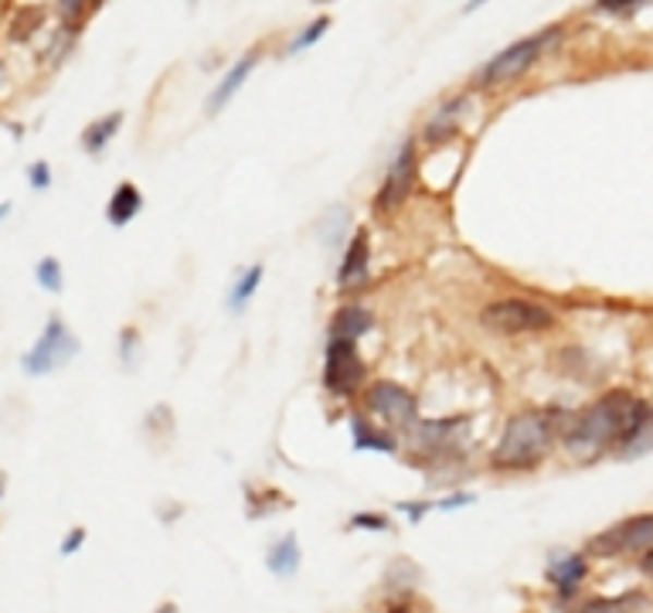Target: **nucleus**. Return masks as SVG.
<instances>
[{"label":"nucleus","mask_w":653,"mask_h":613,"mask_svg":"<svg viewBox=\"0 0 653 613\" xmlns=\"http://www.w3.org/2000/svg\"><path fill=\"white\" fill-rule=\"evenodd\" d=\"M324 385L334 396H354L364 385V361L354 338H330L324 361Z\"/></svg>","instance_id":"7"},{"label":"nucleus","mask_w":653,"mask_h":613,"mask_svg":"<svg viewBox=\"0 0 653 613\" xmlns=\"http://www.w3.org/2000/svg\"><path fill=\"white\" fill-rule=\"evenodd\" d=\"M555 412L545 409H528L518 412L500 433V443L491 457L497 470H531L545 460L552 440H555Z\"/></svg>","instance_id":"2"},{"label":"nucleus","mask_w":653,"mask_h":613,"mask_svg":"<svg viewBox=\"0 0 653 613\" xmlns=\"http://www.w3.org/2000/svg\"><path fill=\"white\" fill-rule=\"evenodd\" d=\"M480 4H484V0H470V4H467V14H470L473 8H480Z\"/></svg>","instance_id":"33"},{"label":"nucleus","mask_w":653,"mask_h":613,"mask_svg":"<svg viewBox=\"0 0 653 613\" xmlns=\"http://www.w3.org/2000/svg\"><path fill=\"white\" fill-rule=\"evenodd\" d=\"M561 440L576 457H595L613 447L633 457L653 443V409L633 393L616 388L572 416L561 430Z\"/></svg>","instance_id":"1"},{"label":"nucleus","mask_w":653,"mask_h":613,"mask_svg":"<svg viewBox=\"0 0 653 613\" xmlns=\"http://www.w3.org/2000/svg\"><path fill=\"white\" fill-rule=\"evenodd\" d=\"M364 406L367 412L382 416L385 423L391 426H402V430H412L419 423V402L415 396L409 393L406 385L391 382V378H378L364 388Z\"/></svg>","instance_id":"6"},{"label":"nucleus","mask_w":653,"mask_h":613,"mask_svg":"<svg viewBox=\"0 0 653 613\" xmlns=\"http://www.w3.org/2000/svg\"><path fill=\"white\" fill-rule=\"evenodd\" d=\"M120 127H123V113H109V117L89 123V127H85V133H82V147L89 154H102L106 144L120 133Z\"/></svg>","instance_id":"16"},{"label":"nucleus","mask_w":653,"mask_h":613,"mask_svg":"<svg viewBox=\"0 0 653 613\" xmlns=\"http://www.w3.org/2000/svg\"><path fill=\"white\" fill-rule=\"evenodd\" d=\"M653 545V515H633L619 521L609 532L595 536L589 542V552L595 555H622V552H646Z\"/></svg>","instance_id":"9"},{"label":"nucleus","mask_w":653,"mask_h":613,"mask_svg":"<svg viewBox=\"0 0 653 613\" xmlns=\"http://www.w3.org/2000/svg\"><path fill=\"white\" fill-rule=\"evenodd\" d=\"M0 79H4V65H0Z\"/></svg>","instance_id":"35"},{"label":"nucleus","mask_w":653,"mask_h":613,"mask_svg":"<svg viewBox=\"0 0 653 613\" xmlns=\"http://www.w3.org/2000/svg\"><path fill=\"white\" fill-rule=\"evenodd\" d=\"M82 542H85V528H72V536L62 542V555H72V552H78V549H82Z\"/></svg>","instance_id":"29"},{"label":"nucleus","mask_w":653,"mask_h":613,"mask_svg":"<svg viewBox=\"0 0 653 613\" xmlns=\"http://www.w3.org/2000/svg\"><path fill=\"white\" fill-rule=\"evenodd\" d=\"M263 263L259 266H249L242 276H239V284L232 287V293H229V306H232V311H242V306L252 300V293L255 290H259V284H263Z\"/></svg>","instance_id":"19"},{"label":"nucleus","mask_w":653,"mask_h":613,"mask_svg":"<svg viewBox=\"0 0 653 613\" xmlns=\"http://www.w3.org/2000/svg\"><path fill=\"white\" fill-rule=\"evenodd\" d=\"M4 491H8V473H0V497H4Z\"/></svg>","instance_id":"31"},{"label":"nucleus","mask_w":653,"mask_h":613,"mask_svg":"<svg viewBox=\"0 0 653 613\" xmlns=\"http://www.w3.org/2000/svg\"><path fill=\"white\" fill-rule=\"evenodd\" d=\"M93 11V0H59V14L65 21V27H78Z\"/></svg>","instance_id":"23"},{"label":"nucleus","mask_w":653,"mask_h":613,"mask_svg":"<svg viewBox=\"0 0 653 613\" xmlns=\"http://www.w3.org/2000/svg\"><path fill=\"white\" fill-rule=\"evenodd\" d=\"M78 354V341L75 334L65 327L62 317H51L41 330V338L35 341V348L21 358V365L27 375H48L55 369H62L65 361H72Z\"/></svg>","instance_id":"5"},{"label":"nucleus","mask_w":653,"mask_h":613,"mask_svg":"<svg viewBox=\"0 0 653 613\" xmlns=\"http://www.w3.org/2000/svg\"><path fill=\"white\" fill-rule=\"evenodd\" d=\"M585 573H589L585 555H576V552L552 555V563H548V582H552V587H555L561 597H572V593L582 587Z\"/></svg>","instance_id":"11"},{"label":"nucleus","mask_w":653,"mask_h":613,"mask_svg":"<svg viewBox=\"0 0 653 613\" xmlns=\"http://www.w3.org/2000/svg\"><path fill=\"white\" fill-rule=\"evenodd\" d=\"M96 8H102V0H93V11H96Z\"/></svg>","instance_id":"34"},{"label":"nucleus","mask_w":653,"mask_h":613,"mask_svg":"<svg viewBox=\"0 0 653 613\" xmlns=\"http://www.w3.org/2000/svg\"><path fill=\"white\" fill-rule=\"evenodd\" d=\"M555 38H561V27H545V32L528 35V38H521V41H515V45H507L504 51L494 55V59H491L484 69H480L476 82H480V86H504V82L521 79L537 59H542V51H545Z\"/></svg>","instance_id":"3"},{"label":"nucleus","mask_w":653,"mask_h":613,"mask_svg":"<svg viewBox=\"0 0 653 613\" xmlns=\"http://www.w3.org/2000/svg\"><path fill=\"white\" fill-rule=\"evenodd\" d=\"M463 109V99H457L452 106H443V113L439 117H433V123L425 127V141L430 144H446L449 136H457L460 133V127H457V113Z\"/></svg>","instance_id":"18"},{"label":"nucleus","mask_w":653,"mask_h":613,"mask_svg":"<svg viewBox=\"0 0 653 613\" xmlns=\"http://www.w3.org/2000/svg\"><path fill=\"white\" fill-rule=\"evenodd\" d=\"M300 560H303V552H300V542H297V536H282V539H279V542H273V545H269V552H266V566H269V573H273V576H279V579L297 576V569H300Z\"/></svg>","instance_id":"14"},{"label":"nucleus","mask_w":653,"mask_h":613,"mask_svg":"<svg viewBox=\"0 0 653 613\" xmlns=\"http://www.w3.org/2000/svg\"><path fill=\"white\" fill-rule=\"evenodd\" d=\"M640 569H643V573H646V576L653 579V545H650V549L643 552V560H640Z\"/></svg>","instance_id":"30"},{"label":"nucleus","mask_w":653,"mask_h":613,"mask_svg":"<svg viewBox=\"0 0 653 613\" xmlns=\"http://www.w3.org/2000/svg\"><path fill=\"white\" fill-rule=\"evenodd\" d=\"M140 208H144V194H140V188L136 184H120L117 191H112L109 205H106V218H109V226L123 229L140 215Z\"/></svg>","instance_id":"13"},{"label":"nucleus","mask_w":653,"mask_h":613,"mask_svg":"<svg viewBox=\"0 0 653 613\" xmlns=\"http://www.w3.org/2000/svg\"><path fill=\"white\" fill-rule=\"evenodd\" d=\"M45 24V11L41 8H27V11H21V14H14V21H11V41L14 45H24L27 38H32L38 27Z\"/></svg>","instance_id":"20"},{"label":"nucleus","mask_w":653,"mask_h":613,"mask_svg":"<svg viewBox=\"0 0 653 613\" xmlns=\"http://www.w3.org/2000/svg\"><path fill=\"white\" fill-rule=\"evenodd\" d=\"M351 426H354V447L358 450H378V454H395V436H388V433H382V430H375L372 423H364V420H351Z\"/></svg>","instance_id":"17"},{"label":"nucleus","mask_w":653,"mask_h":613,"mask_svg":"<svg viewBox=\"0 0 653 613\" xmlns=\"http://www.w3.org/2000/svg\"><path fill=\"white\" fill-rule=\"evenodd\" d=\"M415 178H419L415 144H406V147L399 151V157L391 160L388 175H385V181H382V188H378V194H375V208H378L382 215H388V212H395V208H402L406 199L412 194V188H415Z\"/></svg>","instance_id":"8"},{"label":"nucleus","mask_w":653,"mask_h":613,"mask_svg":"<svg viewBox=\"0 0 653 613\" xmlns=\"http://www.w3.org/2000/svg\"><path fill=\"white\" fill-rule=\"evenodd\" d=\"M255 65H259V51H245L242 59H239V62H235L229 72H225V79H221L218 86H215V93H211V99H208V106H205L211 117H215V113H221V109L235 99V93L245 86V79L252 75V69H255Z\"/></svg>","instance_id":"10"},{"label":"nucleus","mask_w":653,"mask_h":613,"mask_svg":"<svg viewBox=\"0 0 653 613\" xmlns=\"http://www.w3.org/2000/svg\"><path fill=\"white\" fill-rule=\"evenodd\" d=\"M327 27H330V17L327 14H321V17H314V21H310L306 27H303V32L293 38V45L287 48L290 55H300V51H306L310 45H317L324 35H327Z\"/></svg>","instance_id":"21"},{"label":"nucleus","mask_w":653,"mask_h":613,"mask_svg":"<svg viewBox=\"0 0 653 613\" xmlns=\"http://www.w3.org/2000/svg\"><path fill=\"white\" fill-rule=\"evenodd\" d=\"M11 215V205H0V221H4Z\"/></svg>","instance_id":"32"},{"label":"nucleus","mask_w":653,"mask_h":613,"mask_svg":"<svg viewBox=\"0 0 653 613\" xmlns=\"http://www.w3.org/2000/svg\"><path fill=\"white\" fill-rule=\"evenodd\" d=\"M650 0H595V11L600 14H616V17H627L633 11H640Z\"/></svg>","instance_id":"24"},{"label":"nucleus","mask_w":653,"mask_h":613,"mask_svg":"<svg viewBox=\"0 0 653 613\" xmlns=\"http://www.w3.org/2000/svg\"><path fill=\"white\" fill-rule=\"evenodd\" d=\"M480 324L494 334H542V330L555 327V314L537 300L504 297V300H494L484 306Z\"/></svg>","instance_id":"4"},{"label":"nucleus","mask_w":653,"mask_h":613,"mask_svg":"<svg viewBox=\"0 0 653 613\" xmlns=\"http://www.w3.org/2000/svg\"><path fill=\"white\" fill-rule=\"evenodd\" d=\"M351 528H375V532H385L388 518H385V515H375V512H361V515L351 518Z\"/></svg>","instance_id":"25"},{"label":"nucleus","mask_w":653,"mask_h":613,"mask_svg":"<svg viewBox=\"0 0 653 613\" xmlns=\"http://www.w3.org/2000/svg\"><path fill=\"white\" fill-rule=\"evenodd\" d=\"M38 284L48 290V293H59L62 290V263L55 256H45L38 263Z\"/></svg>","instance_id":"22"},{"label":"nucleus","mask_w":653,"mask_h":613,"mask_svg":"<svg viewBox=\"0 0 653 613\" xmlns=\"http://www.w3.org/2000/svg\"><path fill=\"white\" fill-rule=\"evenodd\" d=\"M399 508L409 515V521H412V525H419L425 515H430V508H433V505H430V501H422V505H419V501H406V505H399Z\"/></svg>","instance_id":"27"},{"label":"nucleus","mask_w":653,"mask_h":613,"mask_svg":"<svg viewBox=\"0 0 653 613\" xmlns=\"http://www.w3.org/2000/svg\"><path fill=\"white\" fill-rule=\"evenodd\" d=\"M133 348H136V330H133V327H126V330L120 334V354H123L126 365L133 361Z\"/></svg>","instance_id":"28"},{"label":"nucleus","mask_w":653,"mask_h":613,"mask_svg":"<svg viewBox=\"0 0 653 613\" xmlns=\"http://www.w3.org/2000/svg\"><path fill=\"white\" fill-rule=\"evenodd\" d=\"M317 4H324V0H317Z\"/></svg>","instance_id":"36"},{"label":"nucleus","mask_w":653,"mask_h":613,"mask_svg":"<svg viewBox=\"0 0 653 613\" xmlns=\"http://www.w3.org/2000/svg\"><path fill=\"white\" fill-rule=\"evenodd\" d=\"M367 263H372V239H367V232H354L351 245L344 260H340V269H337V284L340 287H354L361 284L367 276Z\"/></svg>","instance_id":"12"},{"label":"nucleus","mask_w":653,"mask_h":613,"mask_svg":"<svg viewBox=\"0 0 653 613\" xmlns=\"http://www.w3.org/2000/svg\"><path fill=\"white\" fill-rule=\"evenodd\" d=\"M375 327V317L364 311V306H340L330 321V338H361Z\"/></svg>","instance_id":"15"},{"label":"nucleus","mask_w":653,"mask_h":613,"mask_svg":"<svg viewBox=\"0 0 653 613\" xmlns=\"http://www.w3.org/2000/svg\"><path fill=\"white\" fill-rule=\"evenodd\" d=\"M27 178H32V188L45 191L51 184V167L45 160H35L32 167H27Z\"/></svg>","instance_id":"26"}]
</instances>
